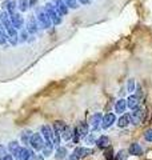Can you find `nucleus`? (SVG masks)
Segmentation results:
<instances>
[{
    "label": "nucleus",
    "mask_w": 152,
    "mask_h": 160,
    "mask_svg": "<svg viewBox=\"0 0 152 160\" xmlns=\"http://www.w3.org/2000/svg\"><path fill=\"white\" fill-rule=\"evenodd\" d=\"M35 16H36V20L39 23V27H42L44 29H48L53 26L52 22H51V19L48 16V13L45 12L44 7H38L35 9Z\"/></svg>",
    "instance_id": "obj_1"
},
{
    "label": "nucleus",
    "mask_w": 152,
    "mask_h": 160,
    "mask_svg": "<svg viewBox=\"0 0 152 160\" xmlns=\"http://www.w3.org/2000/svg\"><path fill=\"white\" fill-rule=\"evenodd\" d=\"M44 9H45V12L48 13V16H49V19H51V22H52L53 26H59V24H62L63 16L59 13L56 7H55V4H52V3H45Z\"/></svg>",
    "instance_id": "obj_2"
},
{
    "label": "nucleus",
    "mask_w": 152,
    "mask_h": 160,
    "mask_svg": "<svg viewBox=\"0 0 152 160\" xmlns=\"http://www.w3.org/2000/svg\"><path fill=\"white\" fill-rule=\"evenodd\" d=\"M44 144H45V140L42 136V133L33 132L32 136H31V140H29V147H31L35 152H42Z\"/></svg>",
    "instance_id": "obj_3"
},
{
    "label": "nucleus",
    "mask_w": 152,
    "mask_h": 160,
    "mask_svg": "<svg viewBox=\"0 0 152 160\" xmlns=\"http://www.w3.org/2000/svg\"><path fill=\"white\" fill-rule=\"evenodd\" d=\"M35 156H36V152L31 147L22 146L19 153L15 156V160H35Z\"/></svg>",
    "instance_id": "obj_4"
},
{
    "label": "nucleus",
    "mask_w": 152,
    "mask_h": 160,
    "mask_svg": "<svg viewBox=\"0 0 152 160\" xmlns=\"http://www.w3.org/2000/svg\"><path fill=\"white\" fill-rule=\"evenodd\" d=\"M25 29L28 31L29 35H35L39 31V23L36 20L35 13H29L27 16V20H25Z\"/></svg>",
    "instance_id": "obj_5"
},
{
    "label": "nucleus",
    "mask_w": 152,
    "mask_h": 160,
    "mask_svg": "<svg viewBox=\"0 0 152 160\" xmlns=\"http://www.w3.org/2000/svg\"><path fill=\"white\" fill-rule=\"evenodd\" d=\"M129 115H131V124H134V126H139V124L143 122L145 112H144V108L139 106L138 108L132 109V112H131Z\"/></svg>",
    "instance_id": "obj_6"
},
{
    "label": "nucleus",
    "mask_w": 152,
    "mask_h": 160,
    "mask_svg": "<svg viewBox=\"0 0 152 160\" xmlns=\"http://www.w3.org/2000/svg\"><path fill=\"white\" fill-rule=\"evenodd\" d=\"M116 120H118L116 119V113H114V112H108V113L103 115V120H101V129L111 128L115 124Z\"/></svg>",
    "instance_id": "obj_7"
},
{
    "label": "nucleus",
    "mask_w": 152,
    "mask_h": 160,
    "mask_svg": "<svg viewBox=\"0 0 152 160\" xmlns=\"http://www.w3.org/2000/svg\"><path fill=\"white\" fill-rule=\"evenodd\" d=\"M101 120H103V115L100 112H95L94 115H91L89 118V127L92 128V131H99L101 128Z\"/></svg>",
    "instance_id": "obj_8"
},
{
    "label": "nucleus",
    "mask_w": 152,
    "mask_h": 160,
    "mask_svg": "<svg viewBox=\"0 0 152 160\" xmlns=\"http://www.w3.org/2000/svg\"><path fill=\"white\" fill-rule=\"evenodd\" d=\"M11 19V23L12 26L16 28V29H23L24 28V24H25V20H24V16L20 12H15L13 15L9 16Z\"/></svg>",
    "instance_id": "obj_9"
},
{
    "label": "nucleus",
    "mask_w": 152,
    "mask_h": 160,
    "mask_svg": "<svg viewBox=\"0 0 152 160\" xmlns=\"http://www.w3.org/2000/svg\"><path fill=\"white\" fill-rule=\"evenodd\" d=\"M16 8H18L16 0H4L2 3V11H6L9 16L16 12Z\"/></svg>",
    "instance_id": "obj_10"
},
{
    "label": "nucleus",
    "mask_w": 152,
    "mask_h": 160,
    "mask_svg": "<svg viewBox=\"0 0 152 160\" xmlns=\"http://www.w3.org/2000/svg\"><path fill=\"white\" fill-rule=\"evenodd\" d=\"M40 133H42L44 140H52V138H53L52 126H49V124H43V126L40 127Z\"/></svg>",
    "instance_id": "obj_11"
},
{
    "label": "nucleus",
    "mask_w": 152,
    "mask_h": 160,
    "mask_svg": "<svg viewBox=\"0 0 152 160\" xmlns=\"http://www.w3.org/2000/svg\"><path fill=\"white\" fill-rule=\"evenodd\" d=\"M20 148H22V144H20L18 140H11L8 144H7V149H8V153H11L12 156L15 158L16 155L19 153Z\"/></svg>",
    "instance_id": "obj_12"
},
{
    "label": "nucleus",
    "mask_w": 152,
    "mask_h": 160,
    "mask_svg": "<svg viewBox=\"0 0 152 160\" xmlns=\"http://www.w3.org/2000/svg\"><path fill=\"white\" fill-rule=\"evenodd\" d=\"M73 153L78 155L79 159H83V158H87V156H89V155H92L94 153V149L87 148V147H75Z\"/></svg>",
    "instance_id": "obj_13"
},
{
    "label": "nucleus",
    "mask_w": 152,
    "mask_h": 160,
    "mask_svg": "<svg viewBox=\"0 0 152 160\" xmlns=\"http://www.w3.org/2000/svg\"><path fill=\"white\" fill-rule=\"evenodd\" d=\"M55 148H56V147L53 146L52 140H45V144H44V147L42 149V155L44 158H49L51 155L55 152Z\"/></svg>",
    "instance_id": "obj_14"
},
{
    "label": "nucleus",
    "mask_w": 152,
    "mask_h": 160,
    "mask_svg": "<svg viewBox=\"0 0 152 160\" xmlns=\"http://www.w3.org/2000/svg\"><path fill=\"white\" fill-rule=\"evenodd\" d=\"M95 144L98 146V148H100V149H103L104 151L105 148L111 146V140H109V138L107 136V135H101V136L98 138V140H96Z\"/></svg>",
    "instance_id": "obj_15"
},
{
    "label": "nucleus",
    "mask_w": 152,
    "mask_h": 160,
    "mask_svg": "<svg viewBox=\"0 0 152 160\" xmlns=\"http://www.w3.org/2000/svg\"><path fill=\"white\" fill-rule=\"evenodd\" d=\"M55 7H56V9L62 16H67L68 12H69V8H68L67 4L64 3V0H55Z\"/></svg>",
    "instance_id": "obj_16"
},
{
    "label": "nucleus",
    "mask_w": 152,
    "mask_h": 160,
    "mask_svg": "<svg viewBox=\"0 0 152 160\" xmlns=\"http://www.w3.org/2000/svg\"><path fill=\"white\" fill-rule=\"evenodd\" d=\"M116 124H118V127L119 128H125V127H128L129 124H131V115L129 113H121V116L116 120Z\"/></svg>",
    "instance_id": "obj_17"
},
{
    "label": "nucleus",
    "mask_w": 152,
    "mask_h": 160,
    "mask_svg": "<svg viewBox=\"0 0 152 160\" xmlns=\"http://www.w3.org/2000/svg\"><path fill=\"white\" fill-rule=\"evenodd\" d=\"M55 160H65L68 156V151H67V148L65 147H62V146H59L55 148Z\"/></svg>",
    "instance_id": "obj_18"
},
{
    "label": "nucleus",
    "mask_w": 152,
    "mask_h": 160,
    "mask_svg": "<svg viewBox=\"0 0 152 160\" xmlns=\"http://www.w3.org/2000/svg\"><path fill=\"white\" fill-rule=\"evenodd\" d=\"M140 106V99L136 96V95L131 93L128 98H127V107L131 108V109H135Z\"/></svg>",
    "instance_id": "obj_19"
},
{
    "label": "nucleus",
    "mask_w": 152,
    "mask_h": 160,
    "mask_svg": "<svg viewBox=\"0 0 152 160\" xmlns=\"http://www.w3.org/2000/svg\"><path fill=\"white\" fill-rule=\"evenodd\" d=\"M76 128H78V131L80 133V136H82V139H84L89 133V124L87 122H79L78 126H76Z\"/></svg>",
    "instance_id": "obj_20"
},
{
    "label": "nucleus",
    "mask_w": 152,
    "mask_h": 160,
    "mask_svg": "<svg viewBox=\"0 0 152 160\" xmlns=\"http://www.w3.org/2000/svg\"><path fill=\"white\" fill-rule=\"evenodd\" d=\"M32 131L31 129H23L22 133H20V142H22L23 146H29V140H31V136H32Z\"/></svg>",
    "instance_id": "obj_21"
},
{
    "label": "nucleus",
    "mask_w": 152,
    "mask_h": 160,
    "mask_svg": "<svg viewBox=\"0 0 152 160\" xmlns=\"http://www.w3.org/2000/svg\"><path fill=\"white\" fill-rule=\"evenodd\" d=\"M127 107V99H119L118 102L115 103V113H124Z\"/></svg>",
    "instance_id": "obj_22"
},
{
    "label": "nucleus",
    "mask_w": 152,
    "mask_h": 160,
    "mask_svg": "<svg viewBox=\"0 0 152 160\" xmlns=\"http://www.w3.org/2000/svg\"><path fill=\"white\" fill-rule=\"evenodd\" d=\"M128 153L134 155V156H141L143 155V148H141L139 143H132L128 148Z\"/></svg>",
    "instance_id": "obj_23"
},
{
    "label": "nucleus",
    "mask_w": 152,
    "mask_h": 160,
    "mask_svg": "<svg viewBox=\"0 0 152 160\" xmlns=\"http://www.w3.org/2000/svg\"><path fill=\"white\" fill-rule=\"evenodd\" d=\"M60 136H62V139L64 140V142H69V140L72 139V128L67 124V126L64 127L63 131L60 132Z\"/></svg>",
    "instance_id": "obj_24"
},
{
    "label": "nucleus",
    "mask_w": 152,
    "mask_h": 160,
    "mask_svg": "<svg viewBox=\"0 0 152 160\" xmlns=\"http://www.w3.org/2000/svg\"><path fill=\"white\" fill-rule=\"evenodd\" d=\"M18 8L20 12H27L29 8H31V6H29V2L28 0H19L18 2Z\"/></svg>",
    "instance_id": "obj_25"
},
{
    "label": "nucleus",
    "mask_w": 152,
    "mask_h": 160,
    "mask_svg": "<svg viewBox=\"0 0 152 160\" xmlns=\"http://www.w3.org/2000/svg\"><path fill=\"white\" fill-rule=\"evenodd\" d=\"M65 126H67V123H64L63 120H56V122H53L52 128H53V131H59V132H62Z\"/></svg>",
    "instance_id": "obj_26"
},
{
    "label": "nucleus",
    "mask_w": 152,
    "mask_h": 160,
    "mask_svg": "<svg viewBox=\"0 0 152 160\" xmlns=\"http://www.w3.org/2000/svg\"><path fill=\"white\" fill-rule=\"evenodd\" d=\"M28 38H29V33H28L27 29H25V28L20 29V32H19V42L20 43H25L28 40Z\"/></svg>",
    "instance_id": "obj_27"
},
{
    "label": "nucleus",
    "mask_w": 152,
    "mask_h": 160,
    "mask_svg": "<svg viewBox=\"0 0 152 160\" xmlns=\"http://www.w3.org/2000/svg\"><path fill=\"white\" fill-rule=\"evenodd\" d=\"M8 43V38H7V33L4 31V28L0 26V46H6Z\"/></svg>",
    "instance_id": "obj_28"
},
{
    "label": "nucleus",
    "mask_w": 152,
    "mask_h": 160,
    "mask_svg": "<svg viewBox=\"0 0 152 160\" xmlns=\"http://www.w3.org/2000/svg\"><path fill=\"white\" fill-rule=\"evenodd\" d=\"M80 139H82V136H80V133H79V131H78V128H73L72 129V143L73 144H79V142H80Z\"/></svg>",
    "instance_id": "obj_29"
},
{
    "label": "nucleus",
    "mask_w": 152,
    "mask_h": 160,
    "mask_svg": "<svg viewBox=\"0 0 152 160\" xmlns=\"http://www.w3.org/2000/svg\"><path fill=\"white\" fill-rule=\"evenodd\" d=\"M64 3L67 4L69 9H78L79 8V2L78 0H64Z\"/></svg>",
    "instance_id": "obj_30"
},
{
    "label": "nucleus",
    "mask_w": 152,
    "mask_h": 160,
    "mask_svg": "<svg viewBox=\"0 0 152 160\" xmlns=\"http://www.w3.org/2000/svg\"><path fill=\"white\" fill-rule=\"evenodd\" d=\"M135 88H136L135 79H129L128 83H127V91H128L129 93H132V92H135Z\"/></svg>",
    "instance_id": "obj_31"
},
{
    "label": "nucleus",
    "mask_w": 152,
    "mask_h": 160,
    "mask_svg": "<svg viewBox=\"0 0 152 160\" xmlns=\"http://www.w3.org/2000/svg\"><path fill=\"white\" fill-rule=\"evenodd\" d=\"M104 156H105V160H112L114 159V149L111 146L104 149Z\"/></svg>",
    "instance_id": "obj_32"
},
{
    "label": "nucleus",
    "mask_w": 152,
    "mask_h": 160,
    "mask_svg": "<svg viewBox=\"0 0 152 160\" xmlns=\"http://www.w3.org/2000/svg\"><path fill=\"white\" fill-rule=\"evenodd\" d=\"M125 156H127V151H125V149H120L118 153L114 155V159L112 160H124Z\"/></svg>",
    "instance_id": "obj_33"
},
{
    "label": "nucleus",
    "mask_w": 152,
    "mask_h": 160,
    "mask_svg": "<svg viewBox=\"0 0 152 160\" xmlns=\"http://www.w3.org/2000/svg\"><path fill=\"white\" fill-rule=\"evenodd\" d=\"M84 140H85V143L87 144H95L96 140H98V138L95 136V133H88L87 136L84 138Z\"/></svg>",
    "instance_id": "obj_34"
},
{
    "label": "nucleus",
    "mask_w": 152,
    "mask_h": 160,
    "mask_svg": "<svg viewBox=\"0 0 152 160\" xmlns=\"http://www.w3.org/2000/svg\"><path fill=\"white\" fill-rule=\"evenodd\" d=\"M144 139L147 140L148 143H152V128H147L145 131H144Z\"/></svg>",
    "instance_id": "obj_35"
},
{
    "label": "nucleus",
    "mask_w": 152,
    "mask_h": 160,
    "mask_svg": "<svg viewBox=\"0 0 152 160\" xmlns=\"http://www.w3.org/2000/svg\"><path fill=\"white\" fill-rule=\"evenodd\" d=\"M8 153V149H7V146H4V144H0V160H3L4 156Z\"/></svg>",
    "instance_id": "obj_36"
},
{
    "label": "nucleus",
    "mask_w": 152,
    "mask_h": 160,
    "mask_svg": "<svg viewBox=\"0 0 152 160\" xmlns=\"http://www.w3.org/2000/svg\"><path fill=\"white\" fill-rule=\"evenodd\" d=\"M67 160H80V159L78 158V155H75V153L72 152V153H69L68 156H67Z\"/></svg>",
    "instance_id": "obj_37"
},
{
    "label": "nucleus",
    "mask_w": 152,
    "mask_h": 160,
    "mask_svg": "<svg viewBox=\"0 0 152 160\" xmlns=\"http://www.w3.org/2000/svg\"><path fill=\"white\" fill-rule=\"evenodd\" d=\"M3 160H15V158L12 156L11 153H7L6 156H4V159H3Z\"/></svg>",
    "instance_id": "obj_38"
},
{
    "label": "nucleus",
    "mask_w": 152,
    "mask_h": 160,
    "mask_svg": "<svg viewBox=\"0 0 152 160\" xmlns=\"http://www.w3.org/2000/svg\"><path fill=\"white\" fill-rule=\"evenodd\" d=\"M45 158L43 156L42 153H36V156H35V160H44Z\"/></svg>",
    "instance_id": "obj_39"
},
{
    "label": "nucleus",
    "mask_w": 152,
    "mask_h": 160,
    "mask_svg": "<svg viewBox=\"0 0 152 160\" xmlns=\"http://www.w3.org/2000/svg\"><path fill=\"white\" fill-rule=\"evenodd\" d=\"M28 2H29V6H31V7H36L38 0H28Z\"/></svg>",
    "instance_id": "obj_40"
}]
</instances>
